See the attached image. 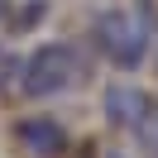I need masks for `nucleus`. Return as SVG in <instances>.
<instances>
[{"label": "nucleus", "mask_w": 158, "mask_h": 158, "mask_svg": "<svg viewBox=\"0 0 158 158\" xmlns=\"http://www.w3.org/2000/svg\"><path fill=\"white\" fill-rule=\"evenodd\" d=\"M144 101H148V96H144L139 86H129V81H110L101 106H106V120H110L115 129H129V125L139 120V110H144Z\"/></svg>", "instance_id": "4"}, {"label": "nucleus", "mask_w": 158, "mask_h": 158, "mask_svg": "<svg viewBox=\"0 0 158 158\" xmlns=\"http://www.w3.org/2000/svg\"><path fill=\"white\" fill-rule=\"evenodd\" d=\"M15 139H19V148L34 153V158H58L62 148H67V129L53 115H24L19 129H15Z\"/></svg>", "instance_id": "3"}, {"label": "nucleus", "mask_w": 158, "mask_h": 158, "mask_svg": "<svg viewBox=\"0 0 158 158\" xmlns=\"http://www.w3.org/2000/svg\"><path fill=\"white\" fill-rule=\"evenodd\" d=\"M48 15V5L43 0H24V5H10V15H5V29H15V34H29V29H39V19Z\"/></svg>", "instance_id": "6"}, {"label": "nucleus", "mask_w": 158, "mask_h": 158, "mask_svg": "<svg viewBox=\"0 0 158 158\" xmlns=\"http://www.w3.org/2000/svg\"><path fill=\"white\" fill-rule=\"evenodd\" d=\"M81 77V62H77V48L72 43H43L34 58L19 62V86L29 101H43V96H58V91L77 86Z\"/></svg>", "instance_id": "2"}, {"label": "nucleus", "mask_w": 158, "mask_h": 158, "mask_svg": "<svg viewBox=\"0 0 158 158\" xmlns=\"http://www.w3.org/2000/svg\"><path fill=\"white\" fill-rule=\"evenodd\" d=\"M19 53H15V48H5V43H0V91H5V86H15V81H19Z\"/></svg>", "instance_id": "7"}, {"label": "nucleus", "mask_w": 158, "mask_h": 158, "mask_svg": "<svg viewBox=\"0 0 158 158\" xmlns=\"http://www.w3.org/2000/svg\"><path fill=\"white\" fill-rule=\"evenodd\" d=\"M129 134H134V148L144 158H158V101L153 96L144 101V110H139V120L129 125Z\"/></svg>", "instance_id": "5"}, {"label": "nucleus", "mask_w": 158, "mask_h": 158, "mask_svg": "<svg viewBox=\"0 0 158 158\" xmlns=\"http://www.w3.org/2000/svg\"><path fill=\"white\" fill-rule=\"evenodd\" d=\"M148 39H153V24H148L144 10H106L96 15V24H91V43H96V53L110 62V67L120 72H134L144 67L148 58Z\"/></svg>", "instance_id": "1"}, {"label": "nucleus", "mask_w": 158, "mask_h": 158, "mask_svg": "<svg viewBox=\"0 0 158 158\" xmlns=\"http://www.w3.org/2000/svg\"><path fill=\"white\" fill-rule=\"evenodd\" d=\"M10 5H15V0H0V24H5V15H10Z\"/></svg>", "instance_id": "8"}]
</instances>
